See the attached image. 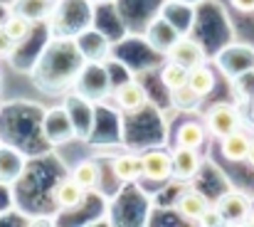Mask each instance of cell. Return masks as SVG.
Here are the masks:
<instances>
[{"mask_svg":"<svg viewBox=\"0 0 254 227\" xmlns=\"http://www.w3.org/2000/svg\"><path fill=\"white\" fill-rule=\"evenodd\" d=\"M205 124H207V129H210L212 136L225 139V136H230V134H235V131L242 129V116H240V111H237L235 106H230V104H217V106H212V109L207 111Z\"/></svg>","mask_w":254,"mask_h":227,"instance_id":"6da1fadb","label":"cell"},{"mask_svg":"<svg viewBox=\"0 0 254 227\" xmlns=\"http://www.w3.org/2000/svg\"><path fill=\"white\" fill-rule=\"evenodd\" d=\"M215 208L222 215L225 225H240V223H247V215L252 210V200L245 193H240V190H230V193H225L217 200Z\"/></svg>","mask_w":254,"mask_h":227,"instance_id":"7a4b0ae2","label":"cell"},{"mask_svg":"<svg viewBox=\"0 0 254 227\" xmlns=\"http://www.w3.org/2000/svg\"><path fill=\"white\" fill-rule=\"evenodd\" d=\"M168 57H170V62L183 65L188 72H190L192 67H197V65H205V50H202V45L195 42V40H190V37H180V40L170 47Z\"/></svg>","mask_w":254,"mask_h":227,"instance_id":"3957f363","label":"cell"},{"mask_svg":"<svg viewBox=\"0 0 254 227\" xmlns=\"http://www.w3.org/2000/svg\"><path fill=\"white\" fill-rule=\"evenodd\" d=\"M84 188L74 180V178H67V180H60L55 188H52V203L60 208V210H74L84 203Z\"/></svg>","mask_w":254,"mask_h":227,"instance_id":"277c9868","label":"cell"},{"mask_svg":"<svg viewBox=\"0 0 254 227\" xmlns=\"http://www.w3.org/2000/svg\"><path fill=\"white\" fill-rule=\"evenodd\" d=\"M25 163H27V158L17 151V149H12V146H0V183H2V185L15 183V180L22 175Z\"/></svg>","mask_w":254,"mask_h":227,"instance_id":"5b68a950","label":"cell"},{"mask_svg":"<svg viewBox=\"0 0 254 227\" xmlns=\"http://www.w3.org/2000/svg\"><path fill=\"white\" fill-rule=\"evenodd\" d=\"M143 175L148 180H166L173 175V155L166 151H148L141 155Z\"/></svg>","mask_w":254,"mask_h":227,"instance_id":"8992f818","label":"cell"},{"mask_svg":"<svg viewBox=\"0 0 254 227\" xmlns=\"http://www.w3.org/2000/svg\"><path fill=\"white\" fill-rule=\"evenodd\" d=\"M197 170H200V153H197V149L175 146V151H173V175L178 180H188V178L197 175Z\"/></svg>","mask_w":254,"mask_h":227,"instance_id":"52a82bcc","label":"cell"},{"mask_svg":"<svg viewBox=\"0 0 254 227\" xmlns=\"http://www.w3.org/2000/svg\"><path fill=\"white\" fill-rule=\"evenodd\" d=\"M220 149H222V155H225L227 160L240 163V160H247V153H250V149H252V139L240 129V131L225 136L222 144H220Z\"/></svg>","mask_w":254,"mask_h":227,"instance_id":"ba28073f","label":"cell"},{"mask_svg":"<svg viewBox=\"0 0 254 227\" xmlns=\"http://www.w3.org/2000/svg\"><path fill=\"white\" fill-rule=\"evenodd\" d=\"M116 104L124 109V111H136L146 104V89L138 84V81H124L119 89H116Z\"/></svg>","mask_w":254,"mask_h":227,"instance_id":"9c48e42d","label":"cell"},{"mask_svg":"<svg viewBox=\"0 0 254 227\" xmlns=\"http://www.w3.org/2000/svg\"><path fill=\"white\" fill-rule=\"evenodd\" d=\"M207 208H210V200L200 190H188L178 198V213L185 220H200Z\"/></svg>","mask_w":254,"mask_h":227,"instance_id":"30bf717a","label":"cell"},{"mask_svg":"<svg viewBox=\"0 0 254 227\" xmlns=\"http://www.w3.org/2000/svg\"><path fill=\"white\" fill-rule=\"evenodd\" d=\"M188 86H190L200 99L210 96V94L215 91V72H212L210 67H205V65L192 67V70L188 72Z\"/></svg>","mask_w":254,"mask_h":227,"instance_id":"8fae6325","label":"cell"},{"mask_svg":"<svg viewBox=\"0 0 254 227\" xmlns=\"http://www.w3.org/2000/svg\"><path fill=\"white\" fill-rule=\"evenodd\" d=\"M77 45H79V52L84 55L86 62H101L109 57V50H111L109 40L101 35H84Z\"/></svg>","mask_w":254,"mask_h":227,"instance_id":"7c38bea8","label":"cell"},{"mask_svg":"<svg viewBox=\"0 0 254 227\" xmlns=\"http://www.w3.org/2000/svg\"><path fill=\"white\" fill-rule=\"evenodd\" d=\"M205 144V129L197 121H185L175 134V146L180 149H200Z\"/></svg>","mask_w":254,"mask_h":227,"instance_id":"4fadbf2b","label":"cell"},{"mask_svg":"<svg viewBox=\"0 0 254 227\" xmlns=\"http://www.w3.org/2000/svg\"><path fill=\"white\" fill-rule=\"evenodd\" d=\"M32 25H35V20H30V17H25V15H20V12H12V15L2 22V30H5V35H7L12 42H25V40L30 37V32H32Z\"/></svg>","mask_w":254,"mask_h":227,"instance_id":"5bb4252c","label":"cell"},{"mask_svg":"<svg viewBox=\"0 0 254 227\" xmlns=\"http://www.w3.org/2000/svg\"><path fill=\"white\" fill-rule=\"evenodd\" d=\"M114 173L119 180H136L138 175H143V165L138 155H119L114 160Z\"/></svg>","mask_w":254,"mask_h":227,"instance_id":"9a60e30c","label":"cell"},{"mask_svg":"<svg viewBox=\"0 0 254 227\" xmlns=\"http://www.w3.org/2000/svg\"><path fill=\"white\" fill-rule=\"evenodd\" d=\"M200 101H202V99L188 86V81L180 84L178 89H170V104H173L175 109H180V111H192V109H197Z\"/></svg>","mask_w":254,"mask_h":227,"instance_id":"2e32d148","label":"cell"},{"mask_svg":"<svg viewBox=\"0 0 254 227\" xmlns=\"http://www.w3.org/2000/svg\"><path fill=\"white\" fill-rule=\"evenodd\" d=\"M72 178H74L84 190H91V188H96V183H99V165H96L94 160H84V163H79V165L74 168Z\"/></svg>","mask_w":254,"mask_h":227,"instance_id":"e0dca14e","label":"cell"},{"mask_svg":"<svg viewBox=\"0 0 254 227\" xmlns=\"http://www.w3.org/2000/svg\"><path fill=\"white\" fill-rule=\"evenodd\" d=\"M161 81L166 84V89H178L180 84H185L188 81V70L183 67V65H178V62H168L163 70H161Z\"/></svg>","mask_w":254,"mask_h":227,"instance_id":"ac0fdd59","label":"cell"},{"mask_svg":"<svg viewBox=\"0 0 254 227\" xmlns=\"http://www.w3.org/2000/svg\"><path fill=\"white\" fill-rule=\"evenodd\" d=\"M200 225H205V227H212V225H225L222 223V215L217 213V208H207L205 213H202V218H200Z\"/></svg>","mask_w":254,"mask_h":227,"instance_id":"d6986e66","label":"cell"},{"mask_svg":"<svg viewBox=\"0 0 254 227\" xmlns=\"http://www.w3.org/2000/svg\"><path fill=\"white\" fill-rule=\"evenodd\" d=\"M232 5H235L240 12H252L254 10V0H232Z\"/></svg>","mask_w":254,"mask_h":227,"instance_id":"ffe728a7","label":"cell"},{"mask_svg":"<svg viewBox=\"0 0 254 227\" xmlns=\"http://www.w3.org/2000/svg\"><path fill=\"white\" fill-rule=\"evenodd\" d=\"M247 160H250V165H254V141H252V149L247 153Z\"/></svg>","mask_w":254,"mask_h":227,"instance_id":"44dd1931","label":"cell"},{"mask_svg":"<svg viewBox=\"0 0 254 227\" xmlns=\"http://www.w3.org/2000/svg\"><path fill=\"white\" fill-rule=\"evenodd\" d=\"M245 225H252L254 227V210H250V215H247V223Z\"/></svg>","mask_w":254,"mask_h":227,"instance_id":"7402d4cb","label":"cell"},{"mask_svg":"<svg viewBox=\"0 0 254 227\" xmlns=\"http://www.w3.org/2000/svg\"><path fill=\"white\" fill-rule=\"evenodd\" d=\"M252 116H254V99H252Z\"/></svg>","mask_w":254,"mask_h":227,"instance_id":"603a6c76","label":"cell"}]
</instances>
